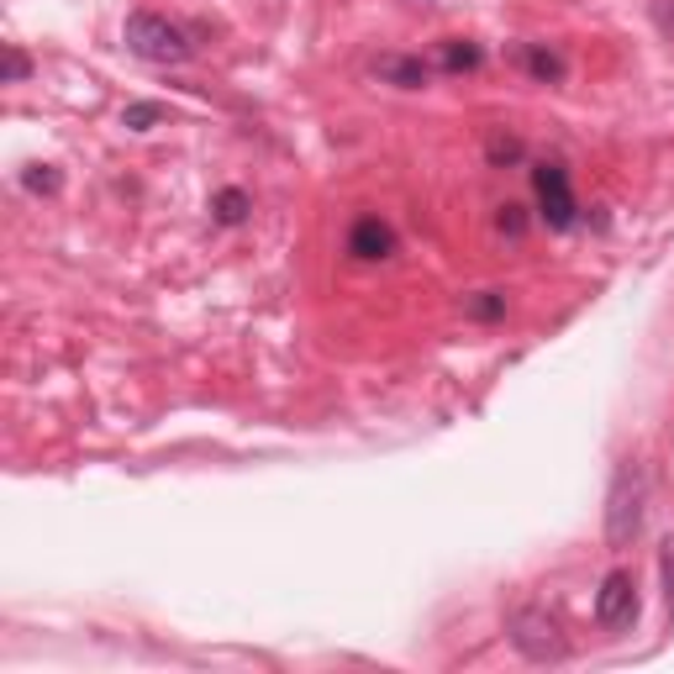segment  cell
Wrapping results in <instances>:
<instances>
[{
  "label": "cell",
  "instance_id": "cell-1",
  "mask_svg": "<svg viewBox=\"0 0 674 674\" xmlns=\"http://www.w3.org/2000/svg\"><path fill=\"white\" fill-rule=\"evenodd\" d=\"M643 500H648V475H643V464H622L612 479V490H606V548H633L637 533H643Z\"/></svg>",
  "mask_w": 674,
  "mask_h": 674
},
{
  "label": "cell",
  "instance_id": "cell-2",
  "mask_svg": "<svg viewBox=\"0 0 674 674\" xmlns=\"http://www.w3.org/2000/svg\"><path fill=\"white\" fill-rule=\"evenodd\" d=\"M121 42H127V53H138L142 63H185L196 48L185 38V27H175L169 17L159 11H132L127 27H121Z\"/></svg>",
  "mask_w": 674,
  "mask_h": 674
},
{
  "label": "cell",
  "instance_id": "cell-3",
  "mask_svg": "<svg viewBox=\"0 0 674 674\" xmlns=\"http://www.w3.org/2000/svg\"><path fill=\"white\" fill-rule=\"evenodd\" d=\"M506 637H512V648L522 658H533V664H558V658L569 654V643L558 633V622L543 606H516L506 616Z\"/></svg>",
  "mask_w": 674,
  "mask_h": 674
},
{
  "label": "cell",
  "instance_id": "cell-4",
  "mask_svg": "<svg viewBox=\"0 0 674 674\" xmlns=\"http://www.w3.org/2000/svg\"><path fill=\"white\" fill-rule=\"evenodd\" d=\"M533 196H537V217H543L548 232H569L579 221V200L564 163H533Z\"/></svg>",
  "mask_w": 674,
  "mask_h": 674
},
{
  "label": "cell",
  "instance_id": "cell-5",
  "mask_svg": "<svg viewBox=\"0 0 674 674\" xmlns=\"http://www.w3.org/2000/svg\"><path fill=\"white\" fill-rule=\"evenodd\" d=\"M643 612V601H637V579L627 569H612V575L601 579V591H595V622L606 627V633H627Z\"/></svg>",
  "mask_w": 674,
  "mask_h": 674
},
{
  "label": "cell",
  "instance_id": "cell-6",
  "mask_svg": "<svg viewBox=\"0 0 674 674\" xmlns=\"http://www.w3.org/2000/svg\"><path fill=\"white\" fill-rule=\"evenodd\" d=\"M348 254L358 258V264H379V258L396 254V227L385 217H358L354 227H348Z\"/></svg>",
  "mask_w": 674,
  "mask_h": 674
},
{
  "label": "cell",
  "instance_id": "cell-7",
  "mask_svg": "<svg viewBox=\"0 0 674 674\" xmlns=\"http://www.w3.org/2000/svg\"><path fill=\"white\" fill-rule=\"evenodd\" d=\"M375 80L396 85V90H422V85L433 80V63L417 59V53H379V59H375Z\"/></svg>",
  "mask_w": 674,
  "mask_h": 674
},
{
  "label": "cell",
  "instance_id": "cell-8",
  "mask_svg": "<svg viewBox=\"0 0 674 674\" xmlns=\"http://www.w3.org/2000/svg\"><path fill=\"white\" fill-rule=\"evenodd\" d=\"M516 63H522V69H527L537 85H564V75H569L564 53L543 48V42H522V48H516Z\"/></svg>",
  "mask_w": 674,
  "mask_h": 674
},
{
  "label": "cell",
  "instance_id": "cell-9",
  "mask_svg": "<svg viewBox=\"0 0 674 674\" xmlns=\"http://www.w3.org/2000/svg\"><path fill=\"white\" fill-rule=\"evenodd\" d=\"M479 63H485L479 42H469V38H443V42H437L433 69H443V75H475Z\"/></svg>",
  "mask_w": 674,
  "mask_h": 674
},
{
  "label": "cell",
  "instance_id": "cell-10",
  "mask_svg": "<svg viewBox=\"0 0 674 674\" xmlns=\"http://www.w3.org/2000/svg\"><path fill=\"white\" fill-rule=\"evenodd\" d=\"M248 211H254V200H248V190H238V185L217 190V200H211V217H217L221 227H242Z\"/></svg>",
  "mask_w": 674,
  "mask_h": 674
},
{
  "label": "cell",
  "instance_id": "cell-11",
  "mask_svg": "<svg viewBox=\"0 0 674 674\" xmlns=\"http://www.w3.org/2000/svg\"><path fill=\"white\" fill-rule=\"evenodd\" d=\"M464 317H475V321H500V317H506V290H475V296L464 300Z\"/></svg>",
  "mask_w": 674,
  "mask_h": 674
},
{
  "label": "cell",
  "instance_id": "cell-12",
  "mask_svg": "<svg viewBox=\"0 0 674 674\" xmlns=\"http://www.w3.org/2000/svg\"><path fill=\"white\" fill-rule=\"evenodd\" d=\"M21 185H27L32 196H53V190H59V169H53V163H32V169L21 175Z\"/></svg>",
  "mask_w": 674,
  "mask_h": 674
},
{
  "label": "cell",
  "instance_id": "cell-13",
  "mask_svg": "<svg viewBox=\"0 0 674 674\" xmlns=\"http://www.w3.org/2000/svg\"><path fill=\"white\" fill-rule=\"evenodd\" d=\"M121 121H127L132 132H148L153 121H163V106H153V100H138V106H127V111H121Z\"/></svg>",
  "mask_w": 674,
  "mask_h": 674
},
{
  "label": "cell",
  "instance_id": "cell-14",
  "mask_svg": "<svg viewBox=\"0 0 674 674\" xmlns=\"http://www.w3.org/2000/svg\"><path fill=\"white\" fill-rule=\"evenodd\" d=\"M658 575H664V601H670V622H674V533L658 548Z\"/></svg>",
  "mask_w": 674,
  "mask_h": 674
},
{
  "label": "cell",
  "instance_id": "cell-15",
  "mask_svg": "<svg viewBox=\"0 0 674 674\" xmlns=\"http://www.w3.org/2000/svg\"><path fill=\"white\" fill-rule=\"evenodd\" d=\"M27 75H32V59H27L17 42H11V48H6V85H21Z\"/></svg>",
  "mask_w": 674,
  "mask_h": 674
},
{
  "label": "cell",
  "instance_id": "cell-16",
  "mask_svg": "<svg viewBox=\"0 0 674 674\" xmlns=\"http://www.w3.org/2000/svg\"><path fill=\"white\" fill-rule=\"evenodd\" d=\"M496 227L506 232V238H522V232H527V217H522V206H500Z\"/></svg>",
  "mask_w": 674,
  "mask_h": 674
},
{
  "label": "cell",
  "instance_id": "cell-17",
  "mask_svg": "<svg viewBox=\"0 0 674 674\" xmlns=\"http://www.w3.org/2000/svg\"><path fill=\"white\" fill-rule=\"evenodd\" d=\"M522 159V142L516 138H490V163H516Z\"/></svg>",
  "mask_w": 674,
  "mask_h": 674
}]
</instances>
